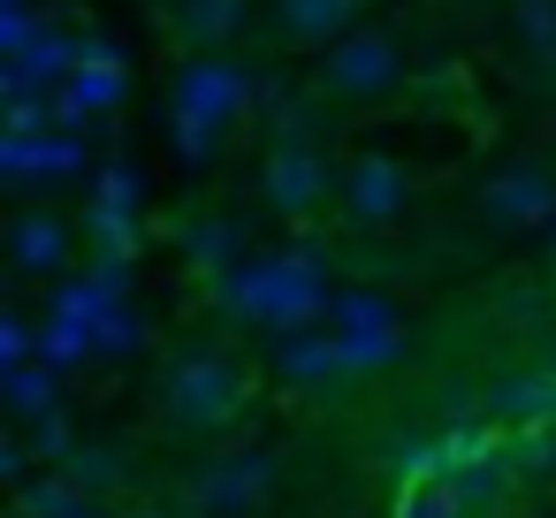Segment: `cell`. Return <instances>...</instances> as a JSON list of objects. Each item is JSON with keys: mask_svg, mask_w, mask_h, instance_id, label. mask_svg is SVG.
Listing matches in <instances>:
<instances>
[{"mask_svg": "<svg viewBox=\"0 0 556 518\" xmlns=\"http://www.w3.org/2000/svg\"><path fill=\"white\" fill-rule=\"evenodd\" d=\"M237 396H244V374H237L222 351H176L168 374H161V412H168L184 434L222 427V419L237 412Z\"/></svg>", "mask_w": 556, "mask_h": 518, "instance_id": "6da1fadb", "label": "cell"}, {"mask_svg": "<svg viewBox=\"0 0 556 518\" xmlns=\"http://www.w3.org/2000/svg\"><path fill=\"white\" fill-rule=\"evenodd\" d=\"M244 70L237 62H191L184 70V85H176V153L184 161H206L214 153V138H222V123L244 108Z\"/></svg>", "mask_w": 556, "mask_h": 518, "instance_id": "7a4b0ae2", "label": "cell"}, {"mask_svg": "<svg viewBox=\"0 0 556 518\" xmlns=\"http://www.w3.org/2000/svg\"><path fill=\"white\" fill-rule=\"evenodd\" d=\"M396 77H404V62H396V47H389L381 31H351V39H336V54L320 62V85H328L336 100H381V92H396Z\"/></svg>", "mask_w": 556, "mask_h": 518, "instance_id": "3957f363", "label": "cell"}, {"mask_svg": "<svg viewBox=\"0 0 556 518\" xmlns=\"http://www.w3.org/2000/svg\"><path fill=\"white\" fill-rule=\"evenodd\" d=\"M480 419L503 427V434L556 427V366H518V374L488 381V389H480Z\"/></svg>", "mask_w": 556, "mask_h": 518, "instance_id": "277c9868", "label": "cell"}, {"mask_svg": "<svg viewBox=\"0 0 556 518\" xmlns=\"http://www.w3.org/2000/svg\"><path fill=\"white\" fill-rule=\"evenodd\" d=\"M267 488H275V465L252 450V457H222V465H206L199 472V510H214V518H237V510H260L267 503Z\"/></svg>", "mask_w": 556, "mask_h": 518, "instance_id": "5b68a950", "label": "cell"}, {"mask_svg": "<svg viewBox=\"0 0 556 518\" xmlns=\"http://www.w3.org/2000/svg\"><path fill=\"white\" fill-rule=\"evenodd\" d=\"M260 176H267V199H275L282 214H313V206L336 191L328 161H320V153H305V146H282V153H275Z\"/></svg>", "mask_w": 556, "mask_h": 518, "instance_id": "8992f818", "label": "cell"}, {"mask_svg": "<svg viewBox=\"0 0 556 518\" xmlns=\"http://www.w3.org/2000/svg\"><path fill=\"white\" fill-rule=\"evenodd\" d=\"M404 199H412V184H404V168H396V161H358V168L343 176V206H351V222H366V229L396 222V214H404Z\"/></svg>", "mask_w": 556, "mask_h": 518, "instance_id": "52a82bcc", "label": "cell"}, {"mask_svg": "<svg viewBox=\"0 0 556 518\" xmlns=\"http://www.w3.org/2000/svg\"><path fill=\"white\" fill-rule=\"evenodd\" d=\"M480 206L495 214V222H548L556 214V184H548V168H503V176H488V191H480Z\"/></svg>", "mask_w": 556, "mask_h": 518, "instance_id": "ba28073f", "label": "cell"}, {"mask_svg": "<svg viewBox=\"0 0 556 518\" xmlns=\"http://www.w3.org/2000/svg\"><path fill=\"white\" fill-rule=\"evenodd\" d=\"M70 252H77V229H70L62 214H24V222L9 229V260H16V275H62Z\"/></svg>", "mask_w": 556, "mask_h": 518, "instance_id": "9c48e42d", "label": "cell"}, {"mask_svg": "<svg viewBox=\"0 0 556 518\" xmlns=\"http://www.w3.org/2000/svg\"><path fill=\"white\" fill-rule=\"evenodd\" d=\"M85 168V153H77V138L70 130H31V138H16L9 130V176L31 191L39 176H77Z\"/></svg>", "mask_w": 556, "mask_h": 518, "instance_id": "30bf717a", "label": "cell"}, {"mask_svg": "<svg viewBox=\"0 0 556 518\" xmlns=\"http://www.w3.org/2000/svg\"><path fill=\"white\" fill-rule=\"evenodd\" d=\"M336 305H343V320H351V343H343V358H351V366H358V358L374 366V358H389V351H396V320H389V305H381V298L351 290V298H336Z\"/></svg>", "mask_w": 556, "mask_h": 518, "instance_id": "8fae6325", "label": "cell"}, {"mask_svg": "<svg viewBox=\"0 0 556 518\" xmlns=\"http://www.w3.org/2000/svg\"><path fill=\"white\" fill-rule=\"evenodd\" d=\"M351 16H358V0H282V31L305 39V47L351 39Z\"/></svg>", "mask_w": 556, "mask_h": 518, "instance_id": "7c38bea8", "label": "cell"}, {"mask_svg": "<svg viewBox=\"0 0 556 518\" xmlns=\"http://www.w3.org/2000/svg\"><path fill=\"white\" fill-rule=\"evenodd\" d=\"M237 24H244V0H191V9H184V31H191V39H206V47H214V39H229Z\"/></svg>", "mask_w": 556, "mask_h": 518, "instance_id": "4fadbf2b", "label": "cell"}, {"mask_svg": "<svg viewBox=\"0 0 556 518\" xmlns=\"http://www.w3.org/2000/svg\"><path fill=\"white\" fill-rule=\"evenodd\" d=\"M336 366H351L336 343H290V351H282V374H290V381H328Z\"/></svg>", "mask_w": 556, "mask_h": 518, "instance_id": "5bb4252c", "label": "cell"}, {"mask_svg": "<svg viewBox=\"0 0 556 518\" xmlns=\"http://www.w3.org/2000/svg\"><path fill=\"white\" fill-rule=\"evenodd\" d=\"M518 31H526L533 54L556 62V0H518Z\"/></svg>", "mask_w": 556, "mask_h": 518, "instance_id": "9a60e30c", "label": "cell"}, {"mask_svg": "<svg viewBox=\"0 0 556 518\" xmlns=\"http://www.w3.org/2000/svg\"><path fill=\"white\" fill-rule=\"evenodd\" d=\"M184 252L206 260V267H222V260L237 252V237H229V222H191V229H184Z\"/></svg>", "mask_w": 556, "mask_h": 518, "instance_id": "2e32d148", "label": "cell"}, {"mask_svg": "<svg viewBox=\"0 0 556 518\" xmlns=\"http://www.w3.org/2000/svg\"><path fill=\"white\" fill-rule=\"evenodd\" d=\"M541 366H556V328H548V343H541Z\"/></svg>", "mask_w": 556, "mask_h": 518, "instance_id": "e0dca14e", "label": "cell"}]
</instances>
